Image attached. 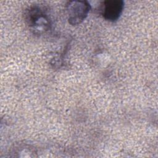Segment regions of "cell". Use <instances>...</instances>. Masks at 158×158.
Masks as SVG:
<instances>
[{
    "label": "cell",
    "mask_w": 158,
    "mask_h": 158,
    "mask_svg": "<svg viewBox=\"0 0 158 158\" xmlns=\"http://www.w3.org/2000/svg\"><path fill=\"white\" fill-rule=\"evenodd\" d=\"M66 7L69 22L73 25L81 23L90 10V5L86 1H70L67 3Z\"/></svg>",
    "instance_id": "2"
},
{
    "label": "cell",
    "mask_w": 158,
    "mask_h": 158,
    "mask_svg": "<svg viewBox=\"0 0 158 158\" xmlns=\"http://www.w3.org/2000/svg\"><path fill=\"white\" fill-rule=\"evenodd\" d=\"M25 20L31 31L36 35H43L51 27V20L43 8L35 5L25 11Z\"/></svg>",
    "instance_id": "1"
},
{
    "label": "cell",
    "mask_w": 158,
    "mask_h": 158,
    "mask_svg": "<svg viewBox=\"0 0 158 158\" xmlns=\"http://www.w3.org/2000/svg\"><path fill=\"white\" fill-rule=\"evenodd\" d=\"M124 3L121 0H107L102 2L101 13L103 17L109 21L117 20L123 9Z\"/></svg>",
    "instance_id": "3"
}]
</instances>
